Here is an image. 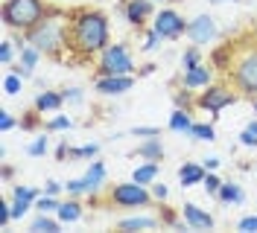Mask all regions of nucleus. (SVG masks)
I'll use <instances>...</instances> for the list:
<instances>
[{"mask_svg": "<svg viewBox=\"0 0 257 233\" xmlns=\"http://www.w3.org/2000/svg\"><path fill=\"white\" fill-rule=\"evenodd\" d=\"M108 44H111V21L102 9H94V6L70 9L67 56H73L76 62H91Z\"/></svg>", "mask_w": 257, "mask_h": 233, "instance_id": "1", "label": "nucleus"}, {"mask_svg": "<svg viewBox=\"0 0 257 233\" xmlns=\"http://www.w3.org/2000/svg\"><path fill=\"white\" fill-rule=\"evenodd\" d=\"M67 24H70V12L64 9H50V15L30 30L24 38L32 47H38L47 59H64L67 53Z\"/></svg>", "mask_w": 257, "mask_h": 233, "instance_id": "2", "label": "nucleus"}, {"mask_svg": "<svg viewBox=\"0 0 257 233\" xmlns=\"http://www.w3.org/2000/svg\"><path fill=\"white\" fill-rule=\"evenodd\" d=\"M228 82L234 85V91L242 99H254L257 96V38L251 41H237V53H234V64L225 73Z\"/></svg>", "mask_w": 257, "mask_h": 233, "instance_id": "3", "label": "nucleus"}, {"mask_svg": "<svg viewBox=\"0 0 257 233\" xmlns=\"http://www.w3.org/2000/svg\"><path fill=\"white\" fill-rule=\"evenodd\" d=\"M50 9H53L50 0H3L0 18H3L6 30L18 32V35H27L50 15Z\"/></svg>", "mask_w": 257, "mask_h": 233, "instance_id": "4", "label": "nucleus"}, {"mask_svg": "<svg viewBox=\"0 0 257 233\" xmlns=\"http://www.w3.org/2000/svg\"><path fill=\"white\" fill-rule=\"evenodd\" d=\"M135 70V56L128 50L126 41H117V44H108L99 56H96V67H94V79L96 76H128Z\"/></svg>", "mask_w": 257, "mask_h": 233, "instance_id": "5", "label": "nucleus"}, {"mask_svg": "<svg viewBox=\"0 0 257 233\" xmlns=\"http://www.w3.org/2000/svg\"><path fill=\"white\" fill-rule=\"evenodd\" d=\"M105 201L111 207H120V210H144V207H152L155 198H152V189L146 184H138V181H126V184H111L105 189Z\"/></svg>", "mask_w": 257, "mask_h": 233, "instance_id": "6", "label": "nucleus"}, {"mask_svg": "<svg viewBox=\"0 0 257 233\" xmlns=\"http://www.w3.org/2000/svg\"><path fill=\"white\" fill-rule=\"evenodd\" d=\"M242 96L234 91L231 82H210L208 88L196 91V108L199 111H208L210 117H219L225 108L237 105Z\"/></svg>", "mask_w": 257, "mask_h": 233, "instance_id": "7", "label": "nucleus"}, {"mask_svg": "<svg viewBox=\"0 0 257 233\" xmlns=\"http://www.w3.org/2000/svg\"><path fill=\"white\" fill-rule=\"evenodd\" d=\"M187 18L181 15L178 9H173V6H164V9H158L155 12V18H152V30L158 32L164 41H178V38H184L187 35Z\"/></svg>", "mask_w": 257, "mask_h": 233, "instance_id": "8", "label": "nucleus"}, {"mask_svg": "<svg viewBox=\"0 0 257 233\" xmlns=\"http://www.w3.org/2000/svg\"><path fill=\"white\" fill-rule=\"evenodd\" d=\"M219 38V27H216V18L208 15V12H202V15L190 18V24H187V41L196 47H208L213 44Z\"/></svg>", "mask_w": 257, "mask_h": 233, "instance_id": "9", "label": "nucleus"}, {"mask_svg": "<svg viewBox=\"0 0 257 233\" xmlns=\"http://www.w3.org/2000/svg\"><path fill=\"white\" fill-rule=\"evenodd\" d=\"M120 12L132 30H146L155 18V0H120Z\"/></svg>", "mask_w": 257, "mask_h": 233, "instance_id": "10", "label": "nucleus"}, {"mask_svg": "<svg viewBox=\"0 0 257 233\" xmlns=\"http://www.w3.org/2000/svg\"><path fill=\"white\" fill-rule=\"evenodd\" d=\"M135 82H138L135 73H128V76H96L94 91L99 93V96H105V99H114V96H123V93L132 91Z\"/></svg>", "mask_w": 257, "mask_h": 233, "instance_id": "11", "label": "nucleus"}, {"mask_svg": "<svg viewBox=\"0 0 257 233\" xmlns=\"http://www.w3.org/2000/svg\"><path fill=\"white\" fill-rule=\"evenodd\" d=\"M210 82H216V70H213V64H199V67H193V70H181V79H178V85L181 88H187V91H202V88H208Z\"/></svg>", "mask_w": 257, "mask_h": 233, "instance_id": "12", "label": "nucleus"}, {"mask_svg": "<svg viewBox=\"0 0 257 233\" xmlns=\"http://www.w3.org/2000/svg\"><path fill=\"white\" fill-rule=\"evenodd\" d=\"M41 59H44V53H41L38 47H32L30 41H27V44L18 47V62L12 64V70H15V73H21L24 79H32L35 67L41 64Z\"/></svg>", "mask_w": 257, "mask_h": 233, "instance_id": "13", "label": "nucleus"}, {"mask_svg": "<svg viewBox=\"0 0 257 233\" xmlns=\"http://www.w3.org/2000/svg\"><path fill=\"white\" fill-rule=\"evenodd\" d=\"M181 216L190 224V230H213V216H210L205 207H199L196 201H184L181 204Z\"/></svg>", "mask_w": 257, "mask_h": 233, "instance_id": "14", "label": "nucleus"}, {"mask_svg": "<svg viewBox=\"0 0 257 233\" xmlns=\"http://www.w3.org/2000/svg\"><path fill=\"white\" fill-rule=\"evenodd\" d=\"M234 53H237V41H225V44H216L210 50L208 62L213 64L216 73H228L231 64H234Z\"/></svg>", "mask_w": 257, "mask_h": 233, "instance_id": "15", "label": "nucleus"}, {"mask_svg": "<svg viewBox=\"0 0 257 233\" xmlns=\"http://www.w3.org/2000/svg\"><path fill=\"white\" fill-rule=\"evenodd\" d=\"M32 108L41 114H59L64 108V96L62 91H38L32 99Z\"/></svg>", "mask_w": 257, "mask_h": 233, "instance_id": "16", "label": "nucleus"}, {"mask_svg": "<svg viewBox=\"0 0 257 233\" xmlns=\"http://www.w3.org/2000/svg\"><path fill=\"white\" fill-rule=\"evenodd\" d=\"M205 166L202 163H196V160H184L181 166H178V184L181 189H190V186H199L205 181Z\"/></svg>", "mask_w": 257, "mask_h": 233, "instance_id": "17", "label": "nucleus"}, {"mask_svg": "<svg viewBox=\"0 0 257 233\" xmlns=\"http://www.w3.org/2000/svg\"><path fill=\"white\" fill-rule=\"evenodd\" d=\"M56 216H59V221H62V224H76V221H82V216H85L82 198H73V195L62 198L59 210H56Z\"/></svg>", "mask_w": 257, "mask_h": 233, "instance_id": "18", "label": "nucleus"}, {"mask_svg": "<svg viewBox=\"0 0 257 233\" xmlns=\"http://www.w3.org/2000/svg\"><path fill=\"white\" fill-rule=\"evenodd\" d=\"M158 224H161L158 216H144V213H138V216L120 218V221H117V230H126V233H135V230H152V227H158Z\"/></svg>", "mask_w": 257, "mask_h": 233, "instance_id": "19", "label": "nucleus"}, {"mask_svg": "<svg viewBox=\"0 0 257 233\" xmlns=\"http://www.w3.org/2000/svg\"><path fill=\"white\" fill-rule=\"evenodd\" d=\"M105 178H108V169H105V163L94 157V160L88 163V169H85V181L91 184V195H96V192L105 186ZM91 195H88V198H91Z\"/></svg>", "mask_w": 257, "mask_h": 233, "instance_id": "20", "label": "nucleus"}, {"mask_svg": "<svg viewBox=\"0 0 257 233\" xmlns=\"http://www.w3.org/2000/svg\"><path fill=\"white\" fill-rule=\"evenodd\" d=\"M135 155L141 157V160H155V163H161L164 160V143H161V137H146L138 143Z\"/></svg>", "mask_w": 257, "mask_h": 233, "instance_id": "21", "label": "nucleus"}, {"mask_svg": "<svg viewBox=\"0 0 257 233\" xmlns=\"http://www.w3.org/2000/svg\"><path fill=\"white\" fill-rule=\"evenodd\" d=\"M64 224L59 221L56 213H35V218L30 221V230L32 233H59Z\"/></svg>", "mask_w": 257, "mask_h": 233, "instance_id": "22", "label": "nucleus"}, {"mask_svg": "<svg viewBox=\"0 0 257 233\" xmlns=\"http://www.w3.org/2000/svg\"><path fill=\"white\" fill-rule=\"evenodd\" d=\"M161 175V163H155V160H144V163H138L135 166V172H132V181H138V184H155Z\"/></svg>", "mask_w": 257, "mask_h": 233, "instance_id": "23", "label": "nucleus"}, {"mask_svg": "<svg viewBox=\"0 0 257 233\" xmlns=\"http://www.w3.org/2000/svg\"><path fill=\"white\" fill-rule=\"evenodd\" d=\"M193 120L190 117V111H184V108H173V114H170V131L173 134H190V128H193Z\"/></svg>", "mask_w": 257, "mask_h": 233, "instance_id": "24", "label": "nucleus"}, {"mask_svg": "<svg viewBox=\"0 0 257 233\" xmlns=\"http://www.w3.org/2000/svg\"><path fill=\"white\" fill-rule=\"evenodd\" d=\"M216 201L225 204V207H231V204H242V201H245V192H242L240 184H234V181H225L222 189H219V195H216Z\"/></svg>", "mask_w": 257, "mask_h": 233, "instance_id": "25", "label": "nucleus"}, {"mask_svg": "<svg viewBox=\"0 0 257 233\" xmlns=\"http://www.w3.org/2000/svg\"><path fill=\"white\" fill-rule=\"evenodd\" d=\"M187 137L199 140V143H213L216 140V128H213V123H193Z\"/></svg>", "mask_w": 257, "mask_h": 233, "instance_id": "26", "label": "nucleus"}, {"mask_svg": "<svg viewBox=\"0 0 257 233\" xmlns=\"http://www.w3.org/2000/svg\"><path fill=\"white\" fill-rule=\"evenodd\" d=\"M64 192L73 195V198H85V195H91V184L85 181V175L82 178H70V181H64Z\"/></svg>", "mask_w": 257, "mask_h": 233, "instance_id": "27", "label": "nucleus"}, {"mask_svg": "<svg viewBox=\"0 0 257 233\" xmlns=\"http://www.w3.org/2000/svg\"><path fill=\"white\" fill-rule=\"evenodd\" d=\"M50 134V131H47ZM41 131V134H35V137L30 140V146H27V155L30 157H44L50 152V137Z\"/></svg>", "mask_w": 257, "mask_h": 233, "instance_id": "28", "label": "nucleus"}, {"mask_svg": "<svg viewBox=\"0 0 257 233\" xmlns=\"http://www.w3.org/2000/svg\"><path fill=\"white\" fill-rule=\"evenodd\" d=\"M178 64H181V70H193V67H199V64H202V47L190 44L184 53H181Z\"/></svg>", "mask_w": 257, "mask_h": 233, "instance_id": "29", "label": "nucleus"}, {"mask_svg": "<svg viewBox=\"0 0 257 233\" xmlns=\"http://www.w3.org/2000/svg\"><path fill=\"white\" fill-rule=\"evenodd\" d=\"M15 62H18V41L3 38V44H0V64L3 67H12Z\"/></svg>", "mask_w": 257, "mask_h": 233, "instance_id": "30", "label": "nucleus"}, {"mask_svg": "<svg viewBox=\"0 0 257 233\" xmlns=\"http://www.w3.org/2000/svg\"><path fill=\"white\" fill-rule=\"evenodd\" d=\"M99 155V143H85V146H70V160H94Z\"/></svg>", "mask_w": 257, "mask_h": 233, "instance_id": "31", "label": "nucleus"}, {"mask_svg": "<svg viewBox=\"0 0 257 233\" xmlns=\"http://www.w3.org/2000/svg\"><path fill=\"white\" fill-rule=\"evenodd\" d=\"M73 125H76V123H73L67 114H53L47 123H44V128H47L50 134H56V131H70Z\"/></svg>", "mask_w": 257, "mask_h": 233, "instance_id": "32", "label": "nucleus"}, {"mask_svg": "<svg viewBox=\"0 0 257 233\" xmlns=\"http://www.w3.org/2000/svg\"><path fill=\"white\" fill-rule=\"evenodd\" d=\"M3 91H6V96H18V93L24 91V76L15 73V70H9L3 76Z\"/></svg>", "mask_w": 257, "mask_h": 233, "instance_id": "33", "label": "nucleus"}, {"mask_svg": "<svg viewBox=\"0 0 257 233\" xmlns=\"http://www.w3.org/2000/svg\"><path fill=\"white\" fill-rule=\"evenodd\" d=\"M59 204H62L59 195H47V192H41V195L35 198V213H56Z\"/></svg>", "mask_w": 257, "mask_h": 233, "instance_id": "34", "label": "nucleus"}, {"mask_svg": "<svg viewBox=\"0 0 257 233\" xmlns=\"http://www.w3.org/2000/svg\"><path fill=\"white\" fill-rule=\"evenodd\" d=\"M173 102H176V108L193 111V108H196V91H187V88H181V91L173 93Z\"/></svg>", "mask_w": 257, "mask_h": 233, "instance_id": "35", "label": "nucleus"}, {"mask_svg": "<svg viewBox=\"0 0 257 233\" xmlns=\"http://www.w3.org/2000/svg\"><path fill=\"white\" fill-rule=\"evenodd\" d=\"M222 184H225V181L216 175V172H205V181H202V186H205V192H208L210 198H216V195H219Z\"/></svg>", "mask_w": 257, "mask_h": 233, "instance_id": "36", "label": "nucleus"}, {"mask_svg": "<svg viewBox=\"0 0 257 233\" xmlns=\"http://www.w3.org/2000/svg\"><path fill=\"white\" fill-rule=\"evenodd\" d=\"M161 41H164V38H161L158 32L152 30V27H146V30H144V44H141V50H144V53H155V50L161 47Z\"/></svg>", "mask_w": 257, "mask_h": 233, "instance_id": "37", "label": "nucleus"}, {"mask_svg": "<svg viewBox=\"0 0 257 233\" xmlns=\"http://www.w3.org/2000/svg\"><path fill=\"white\" fill-rule=\"evenodd\" d=\"M240 146H245V149H254L257 146V120H251L240 131Z\"/></svg>", "mask_w": 257, "mask_h": 233, "instance_id": "38", "label": "nucleus"}, {"mask_svg": "<svg viewBox=\"0 0 257 233\" xmlns=\"http://www.w3.org/2000/svg\"><path fill=\"white\" fill-rule=\"evenodd\" d=\"M18 128H24V131H38V128H41V111H35V108H32L30 114H24V117H21V125H18Z\"/></svg>", "mask_w": 257, "mask_h": 233, "instance_id": "39", "label": "nucleus"}, {"mask_svg": "<svg viewBox=\"0 0 257 233\" xmlns=\"http://www.w3.org/2000/svg\"><path fill=\"white\" fill-rule=\"evenodd\" d=\"M41 192H44V189H35V186H30V184H15L12 186V198H30V201H35Z\"/></svg>", "mask_w": 257, "mask_h": 233, "instance_id": "40", "label": "nucleus"}, {"mask_svg": "<svg viewBox=\"0 0 257 233\" xmlns=\"http://www.w3.org/2000/svg\"><path fill=\"white\" fill-rule=\"evenodd\" d=\"M62 96H64V105H73V108L85 102V91H82V88H76V85H73V88H64Z\"/></svg>", "mask_w": 257, "mask_h": 233, "instance_id": "41", "label": "nucleus"}, {"mask_svg": "<svg viewBox=\"0 0 257 233\" xmlns=\"http://www.w3.org/2000/svg\"><path fill=\"white\" fill-rule=\"evenodd\" d=\"M128 134H132V137H141V140H146V137H161V128H158V125H135Z\"/></svg>", "mask_w": 257, "mask_h": 233, "instance_id": "42", "label": "nucleus"}, {"mask_svg": "<svg viewBox=\"0 0 257 233\" xmlns=\"http://www.w3.org/2000/svg\"><path fill=\"white\" fill-rule=\"evenodd\" d=\"M18 125H21V120H18L12 111H0V131H3V134H9Z\"/></svg>", "mask_w": 257, "mask_h": 233, "instance_id": "43", "label": "nucleus"}, {"mask_svg": "<svg viewBox=\"0 0 257 233\" xmlns=\"http://www.w3.org/2000/svg\"><path fill=\"white\" fill-rule=\"evenodd\" d=\"M149 189H152V198H155L158 204H164L167 198H170V189H167V184H158V181H155V184H149Z\"/></svg>", "mask_w": 257, "mask_h": 233, "instance_id": "44", "label": "nucleus"}, {"mask_svg": "<svg viewBox=\"0 0 257 233\" xmlns=\"http://www.w3.org/2000/svg\"><path fill=\"white\" fill-rule=\"evenodd\" d=\"M237 230L240 233H257V216H242L237 221Z\"/></svg>", "mask_w": 257, "mask_h": 233, "instance_id": "45", "label": "nucleus"}, {"mask_svg": "<svg viewBox=\"0 0 257 233\" xmlns=\"http://www.w3.org/2000/svg\"><path fill=\"white\" fill-rule=\"evenodd\" d=\"M44 192H47V195H59V198H62L64 184H62V181H56V178H47V181H44Z\"/></svg>", "mask_w": 257, "mask_h": 233, "instance_id": "46", "label": "nucleus"}, {"mask_svg": "<svg viewBox=\"0 0 257 233\" xmlns=\"http://www.w3.org/2000/svg\"><path fill=\"white\" fill-rule=\"evenodd\" d=\"M9 221H15L12 218V201H3L0 204V227H6Z\"/></svg>", "mask_w": 257, "mask_h": 233, "instance_id": "47", "label": "nucleus"}, {"mask_svg": "<svg viewBox=\"0 0 257 233\" xmlns=\"http://www.w3.org/2000/svg\"><path fill=\"white\" fill-rule=\"evenodd\" d=\"M202 166H205V169H208V172H216V169H219V166H222V157L210 155V157H205V160H202Z\"/></svg>", "mask_w": 257, "mask_h": 233, "instance_id": "48", "label": "nucleus"}, {"mask_svg": "<svg viewBox=\"0 0 257 233\" xmlns=\"http://www.w3.org/2000/svg\"><path fill=\"white\" fill-rule=\"evenodd\" d=\"M64 157H70V143L62 140L59 146H56V160H64Z\"/></svg>", "mask_w": 257, "mask_h": 233, "instance_id": "49", "label": "nucleus"}, {"mask_svg": "<svg viewBox=\"0 0 257 233\" xmlns=\"http://www.w3.org/2000/svg\"><path fill=\"white\" fill-rule=\"evenodd\" d=\"M155 67H158V64H144V67L138 70V76H152V73H155Z\"/></svg>", "mask_w": 257, "mask_h": 233, "instance_id": "50", "label": "nucleus"}, {"mask_svg": "<svg viewBox=\"0 0 257 233\" xmlns=\"http://www.w3.org/2000/svg\"><path fill=\"white\" fill-rule=\"evenodd\" d=\"M12 178H15V166L3 163V181H12Z\"/></svg>", "mask_w": 257, "mask_h": 233, "instance_id": "51", "label": "nucleus"}, {"mask_svg": "<svg viewBox=\"0 0 257 233\" xmlns=\"http://www.w3.org/2000/svg\"><path fill=\"white\" fill-rule=\"evenodd\" d=\"M210 3H228V0H210ZM231 3H240V0H231Z\"/></svg>", "mask_w": 257, "mask_h": 233, "instance_id": "52", "label": "nucleus"}, {"mask_svg": "<svg viewBox=\"0 0 257 233\" xmlns=\"http://www.w3.org/2000/svg\"><path fill=\"white\" fill-rule=\"evenodd\" d=\"M251 108H254V114H257V96H254V99H251Z\"/></svg>", "mask_w": 257, "mask_h": 233, "instance_id": "53", "label": "nucleus"}, {"mask_svg": "<svg viewBox=\"0 0 257 233\" xmlns=\"http://www.w3.org/2000/svg\"><path fill=\"white\" fill-rule=\"evenodd\" d=\"M155 3H176V0H155Z\"/></svg>", "mask_w": 257, "mask_h": 233, "instance_id": "54", "label": "nucleus"}, {"mask_svg": "<svg viewBox=\"0 0 257 233\" xmlns=\"http://www.w3.org/2000/svg\"><path fill=\"white\" fill-rule=\"evenodd\" d=\"M251 35H254V38H257V27H254V32H251Z\"/></svg>", "mask_w": 257, "mask_h": 233, "instance_id": "55", "label": "nucleus"}, {"mask_svg": "<svg viewBox=\"0 0 257 233\" xmlns=\"http://www.w3.org/2000/svg\"><path fill=\"white\" fill-rule=\"evenodd\" d=\"M94 3H102V0H94Z\"/></svg>", "mask_w": 257, "mask_h": 233, "instance_id": "56", "label": "nucleus"}]
</instances>
